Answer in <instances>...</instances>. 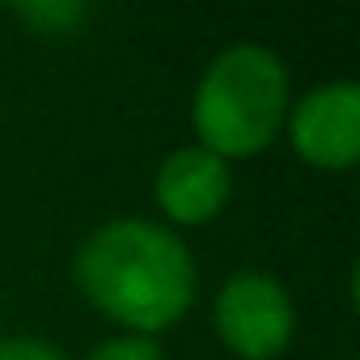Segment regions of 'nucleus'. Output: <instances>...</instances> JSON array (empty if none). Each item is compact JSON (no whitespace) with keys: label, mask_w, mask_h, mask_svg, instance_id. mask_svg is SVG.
I'll return each instance as SVG.
<instances>
[{"label":"nucleus","mask_w":360,"mask_h":360,"mask_svg":"<svg viewBox=\"0 0 360 360\" xmlns=\"http://www.w3.org/2000/svg\"><path fill=\"white\" fill-rule=\"evenodd\" d=\"M195 131L200 148L225 157H250L267 148L288 115V72L255 43L221 51L195 89Z\"/></svg>","instance_id":"2"},{"label":"nucleus","mask_w":360,"mask_h":360,"mask_svg":"<svg viewBox=\"0 0 360 360\" xmlns=\"http://www.w3.org/2000/svg\"><path fill=\"white\" fill-rule=\"evenodd\" d=\"M0 360H64L43 339H0Z\"/></svg>","instance_id":"7"},{"label":"nucleus","mask_w":360,"mask_h":360,"mask_svg":"<svg viewBox=\"0 0 360 360\" xmlns=\"http://www.w3.org/2000/svg\"><path fill=\"white\" fill-rule=\"evenodd\" d=\"M229 200V165L208 148H178L157 169V204L178 225H204Z\"/></svg>","instance_id":"5"},{"label":"nucleus","mask_w":360,"mask_h":360,"mask_svg":"<svg viewBox=\"0 0 360 360\" xmlns=\"http://www.w3.org/2000/svg\"><path fill=\"white\" fill-rule=\"evenodd\" d=\"M81 292L136 335L174 326L195 301V259L187 242L153 221H110L77 250Z\"/></svg>","instance_id":"1"},{"label":"nucleus","mask_w":360,"mask_h":360,"mask_svg":"<svg viewBox=\"0 0 360 360\" xmlns=\"http://www.w3.org/2000/svg\"><path fill=\"white\" fill-rule=\"evenodd\" d=\"M26 18H47V22H56V30L60 26H68V22H77V18H85V9H77V5H60V9H26Z\"/></svg>","instance_id":"8"},{"label":"nucleus","mask_w":360,"mask_h":360,"mask_svg":"<svg viewBox=\"0 0 360 360\" xmlns=\"http://www.w3.org/2000/svg\"><path fill=\"white\" fill-rule=\"evenodd\" d=\"M89 360H161V347H157L148 335H127V339L102 343Z\"/></svg>","instance_id":"6"},{"label":"nucleus","mask_w":360,"mask_h":360,"mask_svg":"<svg viewBox=\"0 0 360 360\" xmlns=\"http://www.w3.org/2000/svg\"><path fill=\"white\" fill-rule=\"evenodd\" d=\"M212 322L229 352L246 360H271L292 339V301L280 280L263 271H238L221 288Z\"/></svg>","instance_id":"3"},{"label":"nucleus","mask_w":360,"mask_h":360,"mask_svg":"<svg viewBox=\"0 0 360 360\" xmlns=\"http://www.w3.org/2000/svg\"><path fill=\"white\" fill-rule=\"evenodd\" d=\"M292 144L318 169H347L360 157V85L335 81L305 94L292 110Z\"/></svg>","instance_id":"4"}]
</instances>
